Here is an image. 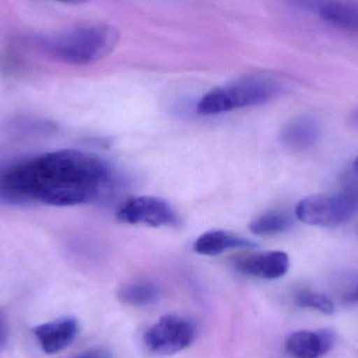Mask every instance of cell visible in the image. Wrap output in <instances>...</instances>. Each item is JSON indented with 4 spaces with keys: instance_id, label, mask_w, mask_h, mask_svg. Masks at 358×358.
<instances>
[{
    "instance_id": "cell-1",
    "label": "cell",
    "mask_w": 358,
    "mask_h": 358,
    "mask_svg": "<svg viewBox=\"0 0 358 358\" xmlns=\"http://www.w3.org/2000/svg\"><path fill=\"white\" fill-rule=\"evenodd\" d=\"M111 177L110 167L92 153L48 151L0 167V199L57 207L82 205L98 199Z\"/></svg>"
},
{
    "instance_id": "cell-2",
    "label": "cell",
    "mask_w": 358,
    "mask_h": 358,
    "mask_svg": "<svg viewBox=\"0 0 358 358\" xmlns=\"http://www.w3.org/2000/svg\"><path fill=\"white\" fill-rule=\"evenodd\" d=\"M119 32L106 23H84L55 33L37 36L34 44L42 53L66 64H90L110 54L117 42Z\"/></svg>"
},
{
    "instance_id": "cell-3",
    "label": "cell",
    "mask_w": 358,
    "mask_h": 358,
    "mask_svg": "<svg viewBox=\"0 0 358 358\" xmlns=\"http://www.w3.org/2000/svg\"><path fill=\"white\" fill-rule=\"evenodd\" d=\"M281 92V84L273 78L248 76L204 95L198 103L197 111L210 116L256 106L273 100Z\"/></svg>"
},
{
    "instance_id": "cell-4",
    "label": "cell",
    "mask_w": 358,
    "mask_h": 358,
    "mask_svg": "<svg viewBox=\"0 0 358 358\" xmlns=\"http://www.w3.org/2000/svg\"><path fill=\"white\" fill-rule=\"evenodd\" d=\"M358 214V189L349 188L334 195H315L301 200L296 216L311 226L334 227L344 224Z\"/></svg>"
},
{
    "instance_id": "cell-5",
    "label": "cell",
    "mask_w": 358,
    "mask_h": 358,
    "mask_svg": "<svg viewBox=\"0 0 358 358\" xmlns=\"http://www.w3.org/2000/svg\"><path fill=\"white\" fill-rule=\"evenodd\" d=\"M195 336V326L189 319L180 315H165L147 330L145 348L151 354L169 357L189 348Z\"/></svg>"
},
{
    "instance_id": "cell-6",
    "label": "cell",
    "mask_w": 358,
    "mask_h": 358,
    "mask_svg": "<svg viewBox=\"0 0 358 358\" xmlns=\"http://www.w3.org/2000/svg\"><path fill=\"white\" fill-rule=\"evenodd\" d=\"M122 223L131 225H147L151 227L178 226L179 216L168 202L159 198H132L123 204L117 212Z\"/></svg>"
},
{
    "instance_id": "cell-7",
    "label": "cell",
    "mask_w": 358,
    "mask_h": 358,
    "mask_svg": "<svg viewBox=\"0 0 358 358\" xmlns=\"http://www.w3.org/2000/svg\"><path fill=\"white\" fill-rule=\"evenodd\" d=\"M40 348L46 354H56L73 344L79 333V323L73 317H61L33 329Z\"/></svg>"
},
{
    "instance_id": "cell-8",
    "label": "cell",
    "mask_w": 358,
    "mask_h": 358,
    "mask_svg": "<svg viewBox=\"0 0 358 358\" xmlns=\"http://www.w3.org/2000/svg\"><path fill=\"white\" fill-rule=\"evenodd\" d=\"M289 258L283 252H265L240 258L236 267L240 273L258 279L275 280L289 269Z\"/></svg>"
},
{
    "instance_id": "cell-9",
    "label": "cell",
    "mask_w": 358,
    "mask_h": 358,
    "mask_svg": "<svg viewBox=\"0 0 358 358\" xmlns=\"http://www.w3.org/2000/svg\"><path fill=\"white\" fill-rule=\"evenodd\" d=\"M336 338L329 330L294 332L286 340L285 349L292 358H320L334 348Z\"/></svg>"
},
{
    "instance_id": "cell-10",
    "label": "cell",
    "mask_w": 358,
    "mask_h": 358,
    "mask_svg": "<svg viewBox=\"0 0 358 358\" xmlns=\"http://www.w3.org/2000/svg\"><path fill=\"white\" fill-rule=\"evenodd\" d=\"M321 136V126L315 118L301 116L286 124L281 132V142L292 151H305L315 146Z\"/></svg>"
},
{
    "instance_id": "cell-11",
    "label": "cell",
    "mask_w": 358,
    "mask_h": 358,
    "mask_svg": "<svg viewBox=\"0 0 358 358\" xmlns=\"http://www.w3.org/2000/svg\"><path fill=\"white\" fill-rule=\"evenodd\" d=\"M256 244L234 233L212 230L200 235L194 243V252L201 256H215L227 250L252 248Z\"/></svg>"
},
{
    "instance_id": "cell-12",
    "label": "cell",
    "mask_w": 358,
    "mask_h": 358,
    "mask_svg": "<svg viewBox=\"0 0 358 358\" xmlns=\"http://www.w3.org/2000/svg\"><path fill=\"white\" fill-rule=\"evenodd\" d=\"M315 4V11L326 22L358 33V2L328 1Z\"/></svg>"
},
{
    "instance_id": "cell-13",
    "label": "cell",
    "mask_w": 358,
    "mask_h": 358,
    "mask_svg": "<svg viewBox=\"0 0 358 358\" xmlns=\"http://www.w3.org/2000/svg\"><path fill=\"white\" fill-rule=\"evenodd\" d=\"M161 296L159 286L148 281L126 284L117 291L120 302L134 307L150 306L159 301Z\"/></svg>"
},
{
    "instance_id": "cell-14",
    "label": "cell",
    "mask_w": 358,
    "mask_h": 358,
    "mask_svg": "<svg viewBox=\"0 0 358 358\" xmlns=\"http://www.w3.org/2000/svg\"><path fill=\"white\" fill-rule=\"evenodd\" d=\"M294 220L287 212H271L255 219L250 225V231L255 235L269 237L280 235L292 229Z\"/></svg>"
},
{
    "instance_id": "cell-15",
    "label": "cell",
    "mask_w": 358,
    "mask_h": 358,
    "mask_svg": "<svg viewBox=\"0 0 358 358\" xmlns=\"http://www.w3.org/2000/svg\"><path fill=\"white\" fill-rule=\"evenodd\" d=\"M296 304L302 308H311L324 315H331L336 311L334 302L328 296L317 292L300 291L296 296Z\"/></svg>"
},
{
    "instance_id": "cell-16",
    "label": "cell",
    "mask_w": 358,
    "mask_h": 358,
    "mask_svg": "<svg viewBox=\"0 0 358 358\" xmlns=\"http://www.w3.org/2000/svg\"><path fill=\"white\" fill-rule=\"evenodd\" d=\"M8 340V323L6 313L0 309V351L6 348Z\"/></svg>"
},
{
    "instance_id": "cell-17",
    "label": "cell",
    "mask_w": 358,
    "mask_h": 358,
    "mask_svg": "<svg viewBox=\"0 0 358 358\" xmlns=\"http://www.w3.org/2000/svg\"><path fill=\"white\" fill-rule=\"evenodd\" d=\"M71 358H113L108 351L102 348H92L90 350L84 351L80 354L76 355Z\"/></svg>"
},
{
    "instance_id": "cell-18",
    "label": "cell",
    "mask_w": 358,
    "mask_h": 358,
    "mask_svg": "<svg viewBox=\"0 0 358 358\" xmlns=\"http://www.w3.org/2000/svg\"><path fill=\"white\" fill-rule=\"evenodd\" d=\"M345 303H347V304H355V303H358V285L352 291L349 292V294L345 296Z\"/></svg>"
},
{
    "instance_id": "cell-19",
    "label": "cell",
    "mask_w": 358,
    "mask_h": 358,
    "mask_svg": "<svg viewBox=\"0 0 358 358\" xmlns=\"http://www.w3.org/2000/svg\"><path fill=\"white\" fill-rule=\"evenodd\" d=\"M349 123H350L352 128H357L358 130V107L349 116Z\"/></svg>"
},
{
    "instance_id": "cell-20",
    "label": "cell",
    "mask_w": 358,
    "mask_h": 358,
    "mask_svg": "<svg viewBox=\"0 0 358 358\" xmlns=\"http://www.w3.org/2000/svg\"><path fill=\"white\" fill-rule=\"evenodd\" d=\"M353 167H355V170L358 174V157L355 159V163H353Z\"/></svg>"
}]
</instances>
